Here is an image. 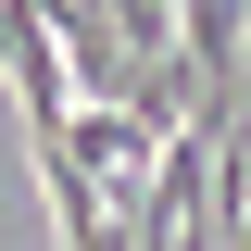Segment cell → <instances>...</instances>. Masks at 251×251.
Returning a JSON list of instances; mask_svg holds the SVG:
<instances>
[{"label":"cell","mask_w":251,"mask_h":251,"mask_svg":"<svg viewBox=\"0 0 251 251\" xmlns=\"http://www.w3.org/2000/svg\"><path fill=\"white\" fill-rule=\"evenodd\" d=\"M0 75H13V100H25V138L75 126V50H63V25L38 13V0H0Z\"/></svg>","instance_id":"cell-1"}]
</instances>
